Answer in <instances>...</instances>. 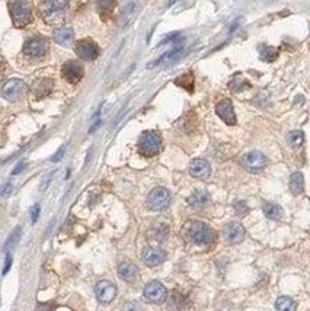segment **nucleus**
<instances>
[{"label":"nucleus","instance_id":"obj_7","mask_svg":"<svg viewBox=\"0 0 310 311\" xmlns=\"http://www.w3.org/2000/svg\"><path fill=\"white\" fill-rule=\"evenodd\" d=\"M242 163L245 169L248 172H252V173H259L262 172L265 166H266V157L263 156L261 151L258 150H254V151H249L243 156L242 159Z\"/></svg>","mask_w":310,"mask_h":311},{"label":"nucleus","instance_id":"obj_1","mask_svg":"<svg viewBox=\"0 0 310 311\" xmlns=\"http://www.w3.org/2000/svg\"><path fill=\"white\" fill-rule=\"evenodd\" d=\"M40 10L48 25H58L66 16L67 0H44L40 6Z\"/></svg>","mask_w":310,"mask_h":311},{"label":"nucleus","instance_id":"obj_32","mask_svg":"<svg viewBox=\"0 0 310 311\" xmlns=\"http://www.w3.org/2000/svg\"><path fill=\"white\" fill-rule=\"evenodd\" d=\"M10 266H12V256L9 255V253H6V259H4V267H3V275H6L7 272H9V269H10Z\"/></svg>","mask_w":310,"mask_h":311},{"label":"nucleus","instance_id":"obj_31","mask_svg":"<svg viewBox=\"0 0 310 311\" xmlns=\"http://www.w3.org/2000/svg\"><path fill=\"white\" fill-rule=\"evenodd\" d=\"M122 311H142V307H140V304L136 303V301H128V303L124 304Z\"/></svg>","mask_w":310,"mask_h":311},{"label":"nucleus","instance_id":"obj_30","mask_svg":"<svg viewBox=\"0 0 310 311\" xmlns=\"http://www.w3.org/2000/svg\"><path fill=\"white\" fill-rule=\"evenodd\" d=\"M235 210H236V214L240 217L246 216V214L249 213V207L246 205L245 201H238V202L235 204Z\"/></svg>","mask_w":310,"mask_h":311},{"label":"nucleus","instance_id":"obj_8","mask_svg":"<svg viewBox=\"0 0 310 311\" xmlns=\"http://www.w3.org/2000/svg\"><path fill=\"white\" fill-rule=\"evenodd\" d=\"M144 298L152 304H162L165 303L167 297L166 288L163 287L159 281H152L144 288Z\"/></svg>","mask_w":310,"mask_h":311},{"label":"nucleus","instance_id":"obj_33","mask_svg":"<svg viewBox=\"0 0 310 311\" xmlns=\"http://www.w3.org/2000/svg\"><path fill=\"white\" fill-rule=\"evenodd\" d=\"M176 38H179V32H173V34H170L167 38H165L163 41H160V43L157 44V47H159V45H165V44H167L169 41H175Z\"/></svg>","mask_w":310,"mask_h":311},{"label":"nucleus","instance_id":"obj_36","mask_svg":"<svg viewBox=\"0 0 310 311\" xmlns=\"http://www.w3.org/2000/svg\"><path fill=\"white\" fill-rule=\"evenodd\" d=\"M12 189H13V188H12V185H10V183H6V185L1 188L0 195H1V196H9V195L12 193Z\"/></svg>","mask_w":310,"mask_h":311},{"label":"nucleus","instance_id":"obj_9","mask_svg":"<svg viewBox=\"0 0 310 311\" xmlns=\"http://www.w3.org/2000/svg\"><path fill=\"white\" fill-rule=\"evenodd\" d=\"M48 51V41L43 37H35V38H31L25 43L24 45V52L28 55V57H32V58H40V57H44L47 54Z\"/></svg>","mask_w":310,"mask_h":311},{"label":"nucleus","instance_id":"obj_6","mask_svg":"<svg viewBox=\"0 0 310 311\" xmlns=\"http://www.w3.org/2000/svg\"><path fill=\"white\" fill-rule=\"evenodd\" d=\"M25 92H26V85L21 79H10L1 88L3 97L10 100V102H15L18 99H21L25 95Z\"/></svg>","mask_w":310,"mask_h":311},{"label":"nucleus","instance_id":"obj_21","mask_svg":"<svg viewBox=\"0 0 310 311\" xmlns=\"http://www.w3.org/2000/svg\"><path fill=\"white\" fill-rule=\"evenodd\" d=\"M290 189L294 195H299L302 192L305 191V178H303V173L300 172H296L291 175L290 178Z\"/></svg>","mask_w":310,"mask_h":311},{"label":"nucleus","instance_id":"obj_13","mask_svg":"<svg viewBox=\"0 0 310 311\" xmlns=\"http://www.w3.org/2000/svg\"><path fill=\"white\" fill-rule=\"evenodd\" d=\"M215 112L226 124H229V125H235L236 124L235 109H233V105H232V102L229 99H223L221 102H218L217 106H215Z\"/></svg>","mask_w":310,"mask_h":311},{"label":"nucleus","instance_id":"obj_20","mask_svg":"<svg viewBox=\"0 0 310 311\" xmlns=\"http://www.w3.org/2000/svg\"><path fill=\"white\" fill-rule=\"evenodd\" d=\"M208 193L204 191H197L192 193L191 196L188 198V204L191 205L192 208L195 210H200L203 207H206V204L208 202Z\"/></svg>","mask_w":310,"mask_h":311},{"label":"nucleus","instance_id":"obj_38","mask_svg":"<svg viewBox=\"0 0 310 311\" xmlns=\"http://www.w3.org/2000/svg\"><path fill=\"white\" fill-rule=\"evenodd\" d=\"M4 70H6V64H4V61L0 58V79L3 77V74H4Z\"/></svg>","mask_w":310,"mask_h":311},{"label":"nucleus","instance_id":"obj_34","mask_svg":"<svg viewBox=\"0 0 310 311\" xmlns=\"http://www.w3.org/2000/svg\"><path fill=\"white\" fill-rule=\"evenodd\" d=\"M64 150H66V147H64V145H61V147H60V150H58V151L52 156V159H51V160H52V162H60V160H61V157L64 156Z\"/></svg>","mask_w":310,"mask_h":311},{"label":"nucleus","instance_id":"obj_24","mask_svg":"<svg viewBox=\"0 0 310 311\" xmlns=\"http://www.w3.org/2000/svg\"><path fill=\"white\" fill-rule=\"evenodd\" d=\"M275 307L278 311H296L297 303L294 300H291L290 297H280L275 301Z\"/></svg>","mask_w":310,"mask_h":311},{"label":"nucleus","instance_id":"obj_37","mask_svg":"<svg viewBox=\"0 0 310 311\" xmlns=\"http://www.w3.org/2000/svg\"><path fill=\"white\" fill-rule=\"evenodd\" d=\"M25 168H26V163H19V165L15 168V170L12 172V175H18V173H21Z\"/></svg>","mask_w":310,"mask_h":311},{"label":"nucleus","instance_id":"obj_2","mask_svg":"<svg viewBox=\"0 0 310 311\" xmlns=\"http://www.w3.org/2000/svg\"><path fill=\"white\" fill-rule=\"evenodd\" d=\"M187 236L192 243L200 246H211L215 241L214 230L201 221H192L188 224Z\"/></svg>","mask_w":310,"mask_h":311},{"label":"nucleus","instance_id":"obj_23","mask_svg":"<svg viewBox=\"0 0 310 311\" xmlns=\"http://www.w3.org/2000/svg\"><path fill=\"white\" fill-rule=\"evenodd\" d=\"M21 234H22V228H21V227H15V230L10 233V236H9L7 241L4 243V252H6V253L12 252V250L16 247V244L19 243V239H21Z\"/></svg>","mask_w":310,"mask_h":311},{"label":"nucleus","instance_id":"obj_27","mask_svg":"<svg viewBox=\"0 0 310 311\" xmlns=\"http://www.w3.org/2000/svg\"><path fill=\"white\" fill-rule=\"evenodd\" d=\"M115 7V0H98V10L102 15H108Z\"/></svg>","mask_w":310,"mask_h":311},{"label":"nucleus","instance_id":"obj_17","mask_svg":"<svg viewBox=\"0 0 310 311\" xmlns=\"http://www.w3.org/2000/svg\"><path fill=\"white\" fill-rule=\"evenodd\" d=\"M143 261L147 266H157L166 261V253L160 249L147 247L143 252Z\"/></svg>","mask_w":310,"mask_h":311},{"label":"nucleus","instance_id":"obj_28","mask_svg":"<svg viewBox=\"0 0 310 311\" xmlns=\"http://www.w3.org/2000/svg\"><path fill=\"white\" fill-rule=\"evenodd\" d=\"M277 57H278V52H277L272 47H268V45H262V47H261V58H262L263 61L271 63V61H274Z\"/></svg>","mask_w":310,"mask_h":311},{"label":"nucleus","instance_id":"obj_14","mask_svg":"<svg viewBox=\"0 0 310 311\" xmlns=\"http://www.w3.org/2000/svg\"><path fill=\"white\" fill-rule=\"evenodd\" d=\"M190 173L197 179H208L211 175V166L206 159H195L190 165Z\"/></svg>","mask_w":310,"mask_h":311},{"label":"nucleus","instance_id":"obj_11","mask_svg":"<svg viewBox=\"0 0 310 311\" xmlns=\"http://www.w3.org/2000/svg\"><path fill=\"white\" fill-rule=\"evenodd\" d=\"M96 298L102 304L111 303L117 295V287L111 281H99L95 287Z\"/></svg>","mask_w":310,"mask_h":311},{"label":"nucleus","instance_id":"obj_29","mask_svg":"<svg viewBox=\"0 0 310 311\" xmlns=\"http://www.w3.org/2000/svg\"><path fill=\"white\" fill-rule=\"evenodd\" d=\"M229 88L233 90V92H242V90H246L249 88V83H246L245 80H239L238 77H235L230 83H229Z\"/></svg>","mask_w":310,"mask_h":311},{"label":"nucleus","instance_id":"obj_40","mask_svg":"<svg viewBox=\"0 0 310 311\" xmlns=\"http://www.w3.org/2000/svg\"><path fill=\"white\" fill-rule=\"evenodd\" d=\"M37 311H52V309L50 307V306H40Z\"/></svg>","mask_w":310,"mask_h":311},{"label":"nucleus","instance_id":"obj_5","mask_svg":"<svg viewBox=\"0 0 310 311\" xmlns=\"http://www.w3.org/2000/svg\"><path fill=\"white\" fill-rule=\"evenodd\" d=\"M170 202V192L166 188H155L147 196V207L153 211H163L166 210Z\"/></svg>","mask_w":310,"mask_h":311},{"label":"nucleus","instance_id":"obj_16","mask_svg":"<svg viewBox=\"0 0 310 311\" xmlns=\"http://www.w3.org/2000/svg\"><path fill=\"white\" fill-rule=\"evenodd\" d=\"M182 51H184V45H181V44L172 47L167 52H165L160 58H157L156 61H153L152 64H149V69L156 67V66H167V64L176 61V60L179 58V55L182 54Z\"/></svg>","mask_w":310,"mask_h":311},{"label":"nucleus","instance_id":"obj_10","mask_svg":"<svg viewBox=\"0 0 310 311\" xmlns=\"http://www.w3.org/2000/svg\"><path fill=\"white\" fill-rule=\"evenodd\" d=\"M76 54L86 61H94L99 57V47L91 40H82L76 44Z\"/></svg>","mask_w":310,"mask_h":311},{"label":"nucleus","instance_id":"obj_4","mask_svg":"<svg viewBox=\"0 0 310 311\" xmlns=\"http://www.w3.org/2000/svg\"><path fill=\"white\" fill-rule=\"evenodd\" d=\"M160 147H162V141H160V137H159L157 133L146 131L142 134L140 141H139V148H140V153L143 156L153 157V156L159 154Z\"/></svg>","mask_w":310,"mask_h":311},{"label":"nucleus","instance_id":"obj_15","mask_svg":"<svg viewBox=\"0 0 310 311\" xmlns=\"http://www.w3.org/2000/svg\"><path fill=\"white\" fill-rule=\"evenodd\" d=\"M224 237L227 243L238 244L245 237V227L240 222H230L224 230Z\"/></svg>","mask_w":310,"mask_h":311},{"label":"nucleus","instance_id":"obj_22","mask_svg":"<svg viewBox=\"0 0 310 311\" xmlns=\"http://www.w3.org/2000/svg\"><path fill=\"white\" fill-rule=\"evenodd\" d=\"M263 214L271 218V220H280L283 217V208L277 204H271V202H266L263 204L262 207Z\"/></svg>","mask_w":310,"mask_h":311},{"label":"nucleus","instance_id":"obj_25","mask_svg":"<svg viewBox=\"0 0 310 311\" xmlns=\"http://www.w3.org/2000/svg\"><path fill=\"white\" fill-rule=\"evenodd\" d=\"M52 89V82L48 80V79H43V80H38L37 85H35V93H38V96H46L51 92Z\"/></svg>","mask_w":310,"mask_h":311},{"label":"nucleus","instance_id":"obj_39","mask_svg":"<svg viewBox=\"0 0 310 311\" xmlns=\"http://www.w3.org/2000/svg\"><path fill=\"white\" fill-rule=\"evenodd\" d=\"M240 21H242V19H240V18H239V19H236V21H235V22H233V25H232V26H230V32H233V31H235V29H236V28H238L239 24H240Z\"/></svg>","mask_w":310,"mask_h":311},{"label":"nucleus","instance_id":"obj_12","mask_svg":"<svg viewBox=\"0 0 310 311\" xmlns=\"http://www.w3.org/2000/svg\"><path fill=\"white\" fill-rule=\"evenodd\" d=\"M61 74H63V77L67 80V82H70V83H77V82H80L82 80V77H83V67L77 63V61H66L64 64H63V67H61Z\"/></svg>","mask_w":310,"mask_h":311},{"label":"nucleus","instance_id":"obj_35","mask_svg":"<svg viewBox=\"0 0 310 311\" xmlns=\"http://www.w3.org/2000/svg\"><path fill=\"white\" fill-rule=\"evenodd\" d=\"M31 217H32V222H37V220H38V217H40V205H38V204L34 205V208H32V211H31Z\"/></svg>","mask_w":310,"mask_h":311},{"label":"nucleus","instance_id":"obj_19","mask_svg":"<svg viewBox=\"0 0 310 311\" xmlns=\"http://www.w3.org/2000/svg\"><path fill=\"white\" fill-rule=\"evenodd\" d=\"M73 37H74V32L70 26H63V28H58L55 32H54V40L57 44H60L61 47H69L72 44Z\"/></svg>","mask_w":310,"mask_h":311},{"label":"nucleus","instance_id":"obj_26","mask_svg":"<svg viewBox=\"0 0 310 311\" xmlns=\"http://www.w3.org/2000/svg\"><path fill=\"white\" fill-rule=\"evenodd\" d=\"M305 141V134L303 131H291L288 135H287V143L290 144L291 147H299L302 145Z\"/></svg>","mask_w":310,"mask_h":311},{"label":"nucleus","instance_id":"obj_3","mask_svg":"<svg viewBox=\"0 0 310 311\" xmlns=\"http://www.w3.org/2000/svg\"><path fill=\"white\" fill-rule=\"evenodd\" d=\"M9 12L12 16V22L18 28L26 26L32 19V7L28 0H10Z\"/></svg>","mask_w":310,"mask_h":311},{"label":"nucleus","instance_id":"obj_18","mask_svg":"<svg viewBox=\"0 0 310 311\" xmlns=\"http://www.w3.org/2000/svg\"><path fill=\"white\" fill-rule=\"evenodd\" d=\"M118 275L125 282H134L139 276V267L131 262H122L118 266Z\"/></svg>","mask_w":310,"mask_h":311}]
</instances>
